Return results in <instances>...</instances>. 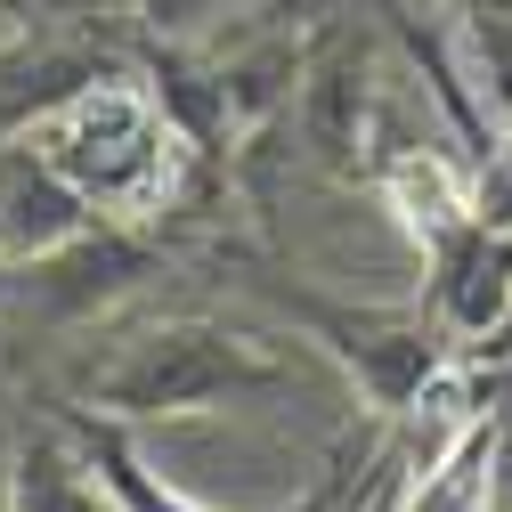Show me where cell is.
<instances>
[{
  "label": "cell",
  "mask_w": 512,
  "mask_h": 512,
  "mask_svg": "<svg viewBox=\"0 0 512 512\" xmlns=\"http://www.w3.org/2000/svg\"><path fill=\"white\" fill-rule=\"evenodd\" d=\"M25 131L49 147V163L74 179V196L98 220H131L171 187V114L131 74H90L82 90L49 98V114H33Z\"/></svg>",
  "instance_id": "1"
},
{
  "label": "cell",
  "mask_w": 512,
  "mask_h": 512,
  "mask_svg": "<svg viewBox=\"0 0 512 512\" xmlns=\"http://www.w3.org/2000/svg\"><path fill=\"white\" fill-rule=\"evenodd\" d=\"M285 366L212 317H163V326L114 342V358L90 374V407L114 423H155V415H212L236 399L277 391Z\"/></svg>",
  "instance_id": "2"
},
{
  "label": "cell",
  "mask_w": 512,
  "mask_h": 512,
  "mask_svg": "<svg viewBox=\"0 0 512 512\" xmlns=\"http://www.w3.org/2000/svg\"><path fill=\"white\" fill-rule=\"evenodd\" d=\"M293 309L309 317V334L358 374V391L382 415L423 407V391L447 366V342H456L439 317H415V309H342V301H293Z\"/></svg>",
  "instance_id": "3"
},
{
  "label": "cell",
  "mask_w": 512,
  "mask_h": 512,
  "mask_svg": "<svg viewBox=\"0 0 512 512\" xmlns=\"http://www.w3.org/2000/svg\"><path fill=\"white\" fill-rule=\"evenodd\" d=\"M431 317L456 342H496L512 326V236L456 212L431 228Z\"/></svg>",
  "instance_id": "4"
},
{
  "label": "cell",
  "mask_w": 512,
  "mask_h": 512,
  "mask_svg": "<svg viewBox=\"0 0 512 512\" xmlns=\"http://www.w3.org/2000/svg\"><path fill=\"white\" fill-rule=\"evenodd\" d=\"M66 439L82 447V464L114 488V504L122 512H204V504H187L155 464H147V447L131 439V423H114V415H98V407H74L66 415ZM342 488H350V472H326L301 504H285V512H342Z\"/></svg>",
  "instance_id": "5"
},
{
  "label": "cell",
  "mask_w": 512,
  "mask_h": 512,
  "mask_svg": "<svg viewBox=\"0 0 512 512\" xmlns=\"http://www.w3.org/2000/svg\"><path fill=\"white\" fill-rule=\"evenodd\" d=\"M9 496H17V512H122L114 488L82 464V447H74L66 431H33V439L17 447Z\"/></svg>",
  "instance_id": "6"
},
{
  "label": "cell",
  "mask_w": 512,
  "mask_h": 512,
  "mask_svg": "<svg viewBox=\"0 0 512 512\" xmlns=\"http://www.w3.org/2000/svg\"><path fill=\"white\" fill-rule=\"evenodd\" d=\"M106 0H0V33H49V25H90Z\"/></svg>",
  "instance_id": "7"
},
{
  "label": "cell",
  "mask_w": 512,
  "mask_h": 512,
  "mask_svg": "<svg viewBox=\"0 0 512 512\" xmlns=\"http://www.w3.org/2000/svg\"><path fill=\"white\" fill-rule=\"evenodd\" d=\"M139 9H147L155 25H196L204 9H220V0H139Z\"/></svg>",
  "instance_id": "8"
},
{
  "label": "cell",
  "mask_w": 512,
  "mask_h": 512,
  "mask_svg": "<svg viewBox=\"0 0 512 512\" xmlns=\"http://www.w3.org/2000/svg\"><path fill=\"white\" fill-rule=\"evenodd\" d=\"M0 512H17V496H9V472H0Z\"/></svg>",
  "instance_id": "9"
}]
</instances>
